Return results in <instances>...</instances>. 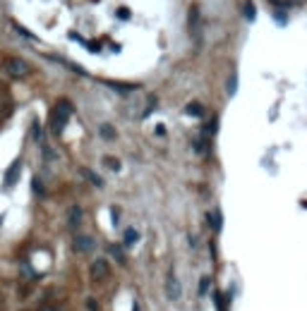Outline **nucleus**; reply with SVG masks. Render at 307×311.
Returning a JSON list of instances; mask_svg holds the SVG:
<instances>
[{"label": "nucleus", "instance_id": "4", "mask_svg": "<svg viewBox=\"0 0 307 311\" xmlns=\"http://www.w3.org/2000/svg\"><path fill=\"white\" fill-rule=\"evenodd\" d=\"M106 275H108V261L106 258H96L91 263V278L94 280H103Z\"/></svg>", "mask_w": 307, "mask_h": 311}, {"label": "nucleus", "instance_id": "21", "mask_svg": "<svg viewBox=\"0 0 307 311\" xmlns=\"http://www.w3.org/2000/svg\"><path fill=\"white\" fill-rule=\"evenodd\" d=\"M43 158H46V161H48V158H56V153H53L48 146H43Z\"/></svg>", "mask_w": 307, "mask_h": 311}, {"label": "nucleus", "instance_id": "7", "mask_svg": "<svg viewBox=\"0 0 307 311\" xmlns=\"http://www.w3.org/2000/svg\"><path fill=\"white\" fill-rule=\"evenodd\" d=\"M80 223H82V208H80V206H72L70 213H67V225L77 227Z\"/></svg>", "mask_w": 307, "mask_h": 311}, {"label": "nucleus", "instance_id": "24", "mask_svg": "<svg viewBox=\"0 0 307 311\" xmlns=\"http://www.w3.org/2000/svg\"><path fill=\"white\" fill-rule=\"evenodd\" d=\"M135 311H140V307H135Z\"/></svg>", "mask_w": 307, "mask_h": 311}, {"label": "nucleus", "instance_id": "5", "mask_svg": "<svg viewBox=\"0 0 307 311\" xmlns=\"http://www.w3.org/2000/svg\"><path fill=\"white\" fill-rule=\"evenodd\" d=\"M20 170H22V163H20V161H15V163H12V168L5 172V187H12V184L20 180Z\"/></svg>", "mask_w": 307, "mask_h": 311}, {"label": "nucleus", "instance_id": "1", "mask_svg": "<svg viewBox=\"0 0 307 311\" xmlns=\"http://www.w3.org/2000/svg\"><path fill=\"white\" fill-rule=\"evenodd\" d=\"M72 110H75L72 103L65 101V98H60L56 103V108H53V113H51V132H53V134H60V132L65 129V125H67Z\"/></svg>", "mask_w": 307, "mask_h": 311}, {"label": "nucleus", "instance_id": "16", "mask_svg": "<svg viewBox=\"0 0 307 311\" xmlns=\"http://www.w3.org/2000/svg\"><path fill=\"white\" fill-rule=\"evenodd\" d=\"M34 192H36L39 197H46V189H43V184H41V180H34Z\"/></svg>", "mask_w": 307, "mask_h": 311}, {"label": "nucleus", "instance_id": "10", "mask_svg": "<svg viewBox=\"0 0 307 311\" xmlns=\"http://www.w3.org/2000/svg\"><path fill=\"white\" fill-rule=\"evenodd\" d=\"M108 252H111V256L118 261V263H125V254H123V247H118V244H111L108 247Z\"/></svg>", "mask_w": 307, "mask_h": 311}, {"label": "nucleus", "instance_id": "17", "mask_svg": "<svg viewBox=\"0 0 307 311\" xmlns=\"http://www.w3.org/2000/svg\"><path fill=\"white\" fill-rule=\"evenodd\" d=\"M209 285H211L209 278H202V283H199V294H206V292H209Z\"/></svg>", "mask_w": 307, "mask_h": 311}, {"label": "nucleus", "instance_id": "19", "mask_svg": "<svg viewBox=\"0 0 307 311\" xmlns=\"http://www.w3.org/2000/svg\"><path fill=\"white\" fill-rule=\"evenodd\" d=\"M245 17H247V19H254V5H252V2L245 5Z\"/></svg>", "mask_w": 307, "mask_h": 311}, {"label": "nucleus", "instance_id": "3", "mask_svg": "<svg viewBox=\"0 0 307 311\" xmlns=\"http://www.w3.org/2000/svg\"><path fill=\"white\" fill-rule=\"evenodd\" d=\"M72 249H75L77 254H89V252L96 249V239L89 237V235H77L75 242H72Z\"/></svg>", "mask_w": 307, "mask_h": 311}, {"label": "nucleus", "instance_id": "2", "mask_svg": "<svg viewBox=\"0 0 307 311\" xmlns=\"http://www.w3.org/2000/svg\"><path fill=\"white\" fill-rule=\"evenodd\" d=\"M29 62H24L22 57H10V60H5V72L12 77V79H24L29 74Z\"/></svg>", "mask_w": 307, "mask_h": 311}, {"label": "nucleus", "instance_id": "11", "mask_svg": "<svg viewBox=\"0 0 307 311\" xmlns=\"http://www.w3.org/2000/svg\"><path fill=\"white\" fill-rule=\"evenodd\" d=\"M99 134H101L103 139H115V129H113L111 125H101V127H99Z\"/></svg>", "mask_w": 307, "mask_h": 311}, {"label": "nucleus", "instance_id": "23", "mask_svg": "<svg viewBox=\"0 0 307 311\" xmlns=\"http://www.w3.org/2000/svg\"><path fill=\"white\" fill-rule=\"evenodd\" d=\"M39 311H56V309H53V307H41Z\"/></svg>", "mask_w": 307, "mask_h": 311}, {"label": "nucleus", "instance_id": "6", "mask_svg": "<svg viewBox=\"0 0 307 311\" xmlns=\"http://www.w3.org/2000/svg\"><path fill=\"white\" fill-rule=\"evenodd\" d=\"M166 287H168V297H170V299H178V297H180V283H178V278H175L173 273L168 275Z\"/></svg>", "mask_w": 307, "mask_h": 311}, {"label": "nucleus", "instance_id": "15", "mask_svg": "<svg viewBox=\"0 0 307 311\" xmlns=\"http://www.w3.org/2000/svg\"><path fill=\"white\" fill-rule=\"evenodd\" d=\"M235 89H238V77H235V74H233V77H230V79H228V93H230V96H233V93H235Z\"/></svg>", "mask_w": 307, "mask_h": 311}, {"label": "nucleus", "instance_id": "13", "mask_svg": "<svg viewBox=\"0 0 307 311\" xmlns=\"http://www.w3.org/2000/svg\"><path fill=\"white\" fill-rule=\"evenodd\" d=\"M185 113H187V115H197V117H199L204 110H202V106H199V103H190V106L185 108Z\"/></svg>", "mask_w": 307, "mask_h": 311}, {"label": "nucleus", "instance_id": "18", "mask_svg": "<svg viewBox=\"0 0 307 311\" xmlns=\"http://www.w3.org/2000/svg\"><path fill=\"white\" fill-rule=\"evenodd\" d=\"M22 275H24V278H34L36 273H34V268H31V266H27V263H24V266H22Z\"/></svg>", "mask_w": 307, "mask_h": 311}, {"label": "nucleus", "instance_id": "22", "mask_svg": "<svg viewBox=\"0 0 307 311\" xmlns=\"http://www.w3.org/2000/svg\"><path fill=\"white\" fill-rule=\"evenodd\" d=\"M118 17H120V19H127V17H130V12H127L125 7H120V12H118Z\"/></svg>", "mask_w": 307, "mask_h": 311}, {"label": "nucleus", "instance_id": "12", "mask_svg": "<svg viewBox=\"0 0 307 311\" xmlns=\"http://www.w3.org/2000/svg\"><path fill=\"white\" fill-rule=\"evenodd\" d=\"M209 225L214 227V230H221V216H219V211L209 213Z\"/></svg>", "mask_w": 307, "mask_h": 311}, {"label": "nucleus", "instance_id": "14", "mask_svg": "<svg viewBox=\"0 0 307 311\" xmlns=\"http://www.w3.org/2000/svg\"><path fill=\"white\" fill-rule=\"evenodd\" d=\"M12 27L17 29V31H20V34H22V36H27V38H31V41H36V36H34V34H31V31H27V29H24V27H20V24H17V22H12Z\"/></svg>", "mask_w": 307, "mask_h": 311}, {"label": "nucleus", "instance_id": "9", "mask_svg": "<svg viewBox=\"0 0 307 311\" xmlns=\"http://www.w3.org/2000/svg\"><path fill=\"white\" fill-rule=\"evenodd\" d=\"M82 175L86 177V180H89V182H91V184H96V187H103V180H101V177H99L96 172H91V170L84 168V170H82Z\"/></svg>", "mask_w": 307, "mask_h": 311}, {"label": "nucleus", "instance_id": "8", "mask_svg": "<svg viewBox=\"0 0 307 311\" xmlns=\"http://www.w3.org/2000/svg\"><path fill=\"white\" fill-rule=\"evenodd\" d=\"M137 239H140V232H137L135 227H127V230H125V235H123V244H125V247H130V244H135Z\"/></svg>", "mask_w": 307, "mask_h": 311}, {"label": "nucleus", "instance_id": "20", "mask_svg": "<svg viewBox=\"0 0 307 311\" xmlns=\"http://www.w3.org/2000/svg\"><path fill=\"white\" fill-rule=\"evenodd\" d=\"M103 163H106V165H108V168H111V170H120V163H118L115 158H106Z\"/></svg>", "mask_w": 307, "mask_h": 311}]
</instances>
